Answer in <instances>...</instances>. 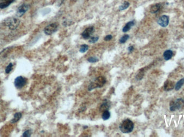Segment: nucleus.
Masks as SVG:
<instances>
[{"label":"nucleus","instance_id":"f257e3e1","mask_svg":"<svg viewBox=\"0 0 184 137\" xmlns=\"http://www.w3.org/2000/svg\"><path fill=\"white\" fill-rule=\"evenodd\" d=\"M120 130L122 133L129 134L131 132L134 128V124L129 119L123 120L120 125Z\"/></svg>","mask_w":184,"mask_h":137},{"label":"nucleus","instance_id":"f03ea898","mask_svg":"<svg viewBox=\"0 0 184 137\" xmlns=\"http://www.w3.org/2000/svg\"><path fill=\"white\" fill-rule=\"evenodd\" d=\"M106 83V79L105 77L100 76L95 78L89 85L88 90L91 91L95 88L102 87Z\"/></svg>","mask_w":184,"mask_h":137},{"label":"nucleus","instance_id":"7ed1b4c3","mask_svg":"<svg viewBox=\"0 0 184 137\" xmlns=\"http://www.w3.org/2000/svg\"><path fill=\"white\" fill-rule=\"evenodd\" d=\"M3 24L11 30H15L18 27L20 21L17 18L8 17L4 20Z\"/></svg>","mask_w":184,"mask_h":137},{"label":"nucleus","instance_id":"20e7f679","mask_svg":"<svg viewBox=\"0 0 184 137\" xmlns=\"http://www.w3.org/2000/svg\"><path fill=\"white\" fill-rule=\"evenodd\" d=\"M184 108V100L183 98H177L170 102V109L171 112L181 110Z\"/></svg>","mask_w":184,"mask_h":137},{"label":"nucleus","instance_id":"39448f33","mask_svg":"<svg viewBox=\"0 0 184 137\" xmlns=\"http://www.w3.org/2000/svg\"><path fill=\"white\" fill-rule=\"evenodd\" d=\"M27 82V79L23 76H18L14 81V85L15 87L17 89H21L25 86Z\"/></svg>","mask_w":184,"mask_h":137},{"label":"nucleus","instance_id":"423d86ee","mask_svg":"<svg viewBox=\"0 0 184 137\" xmlns=\"http://www.w3.org/2000/svg\"><path fill=\"white\" fill-rule=\"evenodd\" d=\"M58 26L56 23H52L46 26L44 30V32L46 35H51L57 31Z\"/></svg>","mask_w":184,"mask_h":137},{"label":"nucleus","instance_id":"0eeeda50","mask_svg":"<svg viewBox=\"0 0 184 137\" xmlns=\"http://www.w3.org/2000/svg\"><path fill=\"white\" fill-rule=\"evenodd\" d=\"M29 9V6L28 4H22L18 8L17 11L16 12V16L18 17H22L24 14H25V12L28 10Z\"/></svg>","mask_w":184,"mask_h":137},{"label":"nucleus","instance_id":"6e6552de","mask_svg":"<svg viewBox=\"0 0 184 137\" xmlns=\"http://www.w3.org/2000/svg\"><path fill=\"white\" fill-rule=\"evenodd\" d=\"M169 23V18L166 15H163L158 20V24L163 28H165Z\"/></svg>","mask_w":184,"mask_h":137},{"label":"nucleus","instance_id":"1a4fd4ad","mask_svg":"<svg viewBox=\"0 0 184 137\" xmlns=\"http://www.w3.org/2000/svg\"><path fill=\"white\" fill-rule=\"evenodd\" d=\"M94 32V27L91 26L85 29L84 31L82 33V35L84 39H88L91 37L92 34Z\"/></svg>","mask_w":184,"mask_h":137},{"label":"nucleus","instance_id":"9d476101","mask_svg":"<svg viewBox=\"0 0 184 137\" xmlns=\"http://www.w3.org/2000/svg\"><path fill=\"white\" fill-rule=\"evenodd\" d=\"M175 86L174 83L172 81L167 80L164 85V89L165 91H170L173 89Z\"/></svg>","mask_w":184,"mask_h":137},{"label":"nucleus","instance_id":"9b49d317","mask_svg":"<svg viewBox=\"0 0 184 137\" xmlns=\"http://www.w3.org/2000/svg\"><path fill=\"white\" fill-rule=\"evenodd\" d=\"M15 0H2L0 2V9H3L9 6Z\"/></svg>","mask_w":184,"mask_h":137},{"label":"nucleus","instance_id":"f8f14e48","mask_svg":"<svg viewBox=\"0 0 184 137\" xmlns=\"http://www.w3.org/2000/svg\"><path fill=\"white\" fill-rule=\"evenodd\" d=\"M161 7H162V5H161L160 3H157L155 4H153V5L151 6V7H150V11L152 14H155V13L157 12L160 10V9L161 8Z\"/></svg>","mask_w":184,"mask_h":137},{"label":"nucleus","instance_id":"ddd939ff","mask_svg":"<svg viewBox=\"0 0 184 137\" xmlns=\"http://www.w3.org/2000/svg\"><path fill=\"white\" fill-rule=\"evenodd\" d=\"M135 24V22L134 21H132L128 22L127 24L124 26V28H123V30H122V31L124 33L129 31L130 30V28L134 25Z\"/></svg>","mask_w":184,"mask_h":137},{"label":"nucleus","instance_id":"4468645a","mask_svg":"<svg viewBox=\"0 0 184 137\" xmlns=\"http://www.w3.org/2000/svg\"><path fill=\"white\" fill-rule=\"evenodd\" d=\"M110 106V105L109 102L107 100H105L100 107V111L104 112L105 110H108L109 109Z\"/></svg>","mask_w":184,"mask_h":137},{"label":"nucleus","instance_id":"2eb2a0df","mask_svg":"<svg viewBox=\"0 0 184 137\" xmlns=\"http://www.w3.org/2000/svg\"><path fill=\"white\" fill-rule=\"evenodd\" d=\"M173 56V52L171 50H167L163 54V57L166 61L170 60Z\"/></svg>","mask_w":184,"mask_h":137},{"label":"nucleus","instance_id":"dca6fc26","mask_svg":"<svg viewBox=\"0 0 184 137\" xmlns=\"http://www.w3.org/2000/svg\"><path fill=\"white\" fill-rule=\"evenodd\" d=\"M22 114L21 113H15L14 115V118L13 119H12L11 120V123H15L17 122L21 118Z\"/></svg>","mask_w":184,"mask_h":137},{"label":"nucleus","instance_id":"f3484780","mask_svg":"<svg viewBox=\"0 0 184 137\" xmlns=\"http://www.w3.org/2000/svg\"><path fill=\"white\" fill-rule=\"evenodd\" d=\"M184 84V78H183L181 79L180 81H178L176 85H175V89L176 91L179 90L181 87L183 86V85Z\"/></svg>","mask_w":184,"mask_h":137},{"label":"nucleus","instance_id":"a211bd4d","mask_svg":"<svg viewBox=\"0 0 184 137\" xmlns=\"http://www.w3.org/2000/svg\"><path fill=\"white\" fill-rule=\"evenodd\" d=\"M110 117V113L108 110H105L103 112L102 115V118L104 120H108Z\"/></svg>","mask_w":184,"mask_h":137},{"label":"nucleus","instance_id":"6ab92c4d","mask_svg":"<svg viewBox=\"0 0 184 137\" xmlns=\"http://www.w3.org/2000/svg\"><path fill=\"white\" fill-rule=\"evenodd\" d=\"M129 6H130V3L128 2L124 1V3L120 6L118 9H119L120 11L124 10L127 9L129 7Z\"/></svg>","mask_w":184,"mask_h":137},{"label":"nucleus","instance_id":"aec40b11","mask_svg":"<svg viewBox=\"0 0 184 137\" xmlns=\"http://www.w3.org/2000/svg\"><path fill=\"white\" fill-rule=\"evenodd\" d=\"M129 38V35H128V34H125L122 38H121V39H120V41H119L120 43H124L125 42L127 41Z\"/></svg>","mask_w":184,"mask_h":137},{"label":"nucleus","instance_id":"412c9836","mask_svg":"<svg viewBox=\"0 0 184 137\" xmlns=\"http://www.w3.org/2000/svg\"><path fill=\"white\" fill-rule=\"evenodd\" d=\"M13 64L12 63H10L6 68V70H5L6 73L7 74H9L13 70Z\"/></svg>","mask_w":184,"mask_h":137},{"label":"nucleus","instance_id":"4be33fe9","mask_svg":"<svg viewBox=\"0 0 184 137\" xmlns=\"http://www.w3.org/2000/svg\"><path fill=\"white\" fill-rule=\"evenodd\" d=\"M89 49V46L87 45H82L80 46L79 51L82 53H85Z\"/></svg>","mask_w":184,"mask_h":137},{"label":"nucleus","instance_id":"5701e85b","mask_svg":"<svg viewBox=\"0 0 184 137\" xmlns=\"http://www.w3.org/2000/svg\"><path fill=\"white\" fill-rule=\"evenodd\" d=\"M87 61L90 63H96L99 61V59L95 57H91L87 59Z\"/></svg>","mask_w":184,"mask_h":137},{"label":"nucleus","instance_id":"b1692460","mask_svg":"<svg viewBox=\"0 0 184 137\" xmlns=\"http://www.w3.org/2000/svg\"><path fill=\"white\" fill-rule=\"evenodd\" d=\"M31 135V130H28L25 131V132L23 133L22 136L24 137H30Z\"/></svg>","mask_w":184,"mask_h":137},{"label":"nucleus","instance_id":"393cba45","mask_svg":"<svg viewBox=\"0 0 184 137\" xmlns=\"http://www.w3.org/2000/svg\"><path fill=\"white\" fill-rule=\"evenodd\" d=\"M98 40H99L98 36H93V37H92L89 40V42L91 43H94L96 42H97L98 41Z\"/></svg>","mask_w":184,"mask_h":137},{"label":"nucleus","instance_id":"a878e982","mask_svg":"<svg viewBox=\"0 0 184 137\" xmlns=\"http://www.w3.org/2000/svg\"><path fill=\"white\" fill-rule=\"evenodd\" d=\"M113 38V36L112 35H107V36H106L105 37V38H104V40H105V41H109L110 40H112V39Z\"/></svg>","mask_w":184,"mask_h":137},{"label":"nucleus","instance_id":"bb28decb","mask_svg":"<svg viewBox=\"0 0 184 137\" xmlns=\"http://www.w3.org/2000/svg\"><path fill=\"white\" fill-rule=\"evenodd\" d=\"M128 51L129 53H131L132 52H133V50H134V46H130L128 47Z\"/></svg>","mask_w":184,"mask_h":137},{"label":"nucleus","instance_id":"cd10ccee","mask_svg":"<svg viewBox=\"0 0 184 137\" xmlns=\"http://www.w3.org/2000/svg\"><path fill=\"white\" fill-rule=\"evenodd\" d=\"M64 1H65V0H58V6H61L62 4L63 3Z\"/></svg>","mask_w":184,"mask_h":137},{"label":"nucleus","instance_id":"c85d7f7f","mask_svg":"<svg viewBox=\"0 0 184 137\" xmlns=\"http://www.w3.org/2000/svg\"><path fill=\"white\" fill-rule=\"evenodd\" d=\"M77 1H78V0H71V1L72 2H75Z\"/></svg>","mask_w":184,"mask_h":137}]
</instances>
